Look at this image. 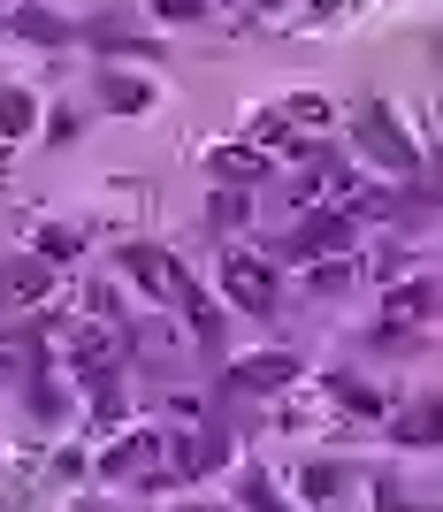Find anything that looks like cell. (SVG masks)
Returning <instances> with one entry per match:
<instances>
[{"label": "cell", "instance_id": "obj_1", "mask_svg": "<svg viewBox=\"0 0 443 512\" xmlns=\"http://www.w3.org/2000/svg\"><path fill=\"white\" fill-rule=\"evenodd\" d=\"M123 268H130V276H138V283H146L153 299H176V306H184L191 291H199V283H191L184 268H176V260L161 253V245H130V253H123Z\"/></svg>", "mask_w": 443, "mask_h": 512}, {"label": "cell", "instance_id": "obj_2", "mask_svg": "<svg viewBox=\"0 0 443 512\" xmlns=\"http://www.w3.org/2000/svg\"><path fill=\"white\" fill-rule=\"evenodd\" d=\"M222 291H230L245 314H268V306H275V268L253 260V253H230V260H222Z\"/></svg>", "mask_w": 443, "mask_h": 512}, {"label": "cell", "instance_id": "obj_3", "mask_svg": "<svg viewBox=\"0 0 443 512\" xmlns=\"http://www.w3.org/2000/svg\"><path fill=\"white\" fill-rule=\"evenodd\" d=\"M359 146L375 153V161H390V169H413V146H405V130L390 123V107H359Z\"/></svg>", "mask_w": 443, "mask_h": 512}, {"label": "cell", "instance_id": "obj_4", "mask_svg": "<svg viewBox=\"0 0 443 512\" xmlns=\"http://www.w3.org/2000/svg\"><path fill=\"white\" fill-rule=\"evenodd\" d=\"M46 291H54V268H46V260H16V268H0V314L39 306Z\"/></svg>", "mask_w": 443, "mask_h": 512}, {"label": "cell", "instance_id": "obj_5", "mask_svg": "<svg viewBox=\"0 0 443 512\" xmlns=\"http://www.w3.org/2000/svg\"><path fill=\"white\" fill-rule=\"evenodd\" d=\"M237 383H245V390H283V383H298V352H260V360H237Z\"/></svg>", "mask_w": 443, "mask_h": 512}, {"label": "cell", "instance_id": "obj_6", "mask_svg": "<svg viewBox=\"0 0 443 512\" xmlns=\"http://www.w3.org/2000/svg\"><path fill=\"white\" fill-rule=\"evenodd\" d=\"M214 176H230V184L268 176V146H214Z\"/></svg>", "mask_w": 443, "mask_h": 512}, {"label": "cell", "instance_id": "obj_7", "mask_svg": "<svg viewBox=\"0 0 443 512\" xmlns=\"http://www.w3.org/2000/svg\"><path fill=\"white\" fill-rule=\"evenodd\" d=\"M344 237H352V222H344V214H314V222L298 230V253H337Z\"/></svg>", "mask_w": 443, "mask_h": 512}, {"label": "cell", "instance_id": "obj_8", "mask_svg": "<svg viewBox=\"0 0 443 512\" xmlns=\"http://www.w3.org/2000/svg\"><path fill=\"white\" fill-rule=\"evenodd\" d=\"M436 436H443V406H413L398 421V444H436Z\"/></svg>", "mask_w": 443, "mask_h": 512}, {"label": "cell", "instance_id": "obj_9", "mask_svg": "<svg viewBox=\"0 0 443 512\" xmlns=\"http://www.w3.org/2000/svg\"><path fill=\"white\" fill-rule=\"evenodd\" d=\"M421 314H428V291H390V329H382V337H398V329H413Z\"/></svg>", "mask_w": 443, "mask_h": 512}, {"label": "cell", "instance_id": "obj_10", "mask_svg": "<svg viewBox=\"0 0 443 512\" xmlns=\"http://www.w3.org/2000/svg\"><path fill=\"white\" fill-rule=\"evenodd\" d=\"M283 123H314L321 130V123H329V100H321V92H298V100L283 107Z\"/></svg>", "mask_w": 443, "mask_h": 512}, {"label": "cell", "instance_id": "obj_11", "mask_svg": "<svg viewBox=\"0 0 443 512\" xmlns=\"http://www.w3.org/2000/svg\"><path fill=\"white\" fill-rule=\"evenodd\" d=\"M0 130H8V138L31 130V100H23V92H0Z\"/></svg>", "mask_w": 443, "mask_h": 512}, {"label": "cell", "instance_id": "obj_12", "mask_svg": "<svg viewBox=\"0 0 443 512\" xmlns=\"http://www.w3.org/2000/svg\"><path fill=\"white\" fill-rule=\"evenodd\" d=\"M153 16H169V23H199V16H207V0H153Z\"/></svg>", "mask_w": 443, "mask_h": 512}, {"label": "cell", "instance_id": "obj_13", "mask_svg": "<svg viewBox=\"0 0 443 512\" xmlns=\"http://www.w3.org/2000/svg\"><path fill=\"white\" fill-rule=\"evenodd\" d=\"M107 107H123V115H130V107H146V85H130V77H115V85H107Z\"/></svg>", "mask_w": 443, "mask_h": 512}, {"label": "cell", "instance_id": "obj_14", "mask_svg": "<svg viewBox=\"0 0 443 512\" xmlns=\"http://www.w3.org/2000/svg\"><path fill=\"white\" fill-rule=\"evenodd\" d=\"M214 222H245V199H237V192H214Z\"/></svg>", "mask_w": 443, "mask_h": 512}, {"label": "cell", "instance_id": "obj_15", "mask_svg": "<svg viewBox=\"0 0 443 512\" xmlns=\"http://www.w3.org/2000/svg\"><path fill=\"white\" fill-rule=\"evenodd\" d=\"M337 490V467H306V497H329Z\"/></svg>", "mask_w": 443, "mask_h": 512}, {"label": "cell", "instance_id": "obj_16", "mask_svg": "<svg viewBox=\"0 0 443 512\" xmlns=\"http://www.w3.org/2000/svg\"><path fill=\"white\" fill-rule=\"evenodd\" d=\"M382 512H428V505H398V497H382Z\"/></svg>", "mask_w": 443, "mask_h": 512}, {"label": "cell", "instance_id": "obj_17", "mask_svg": "<svg viewBox=\"0 0 443 512\" xmlns=\"http://www.w3.org/2000/svg\"><path fill=\"white\" fill-rule=\"evenodd\" d=\"M314 8H321V16H337V8H344V0H314Z\"/></svg>", "mask_w": 443, "mask_h": 512}, {"label": "cell", "instance_id": "obj_18", "mask_svg": "<svg viewBox=\"0 0 443 512\" xmlns=\"http://www.w3.org/2000/svg\"><path fill=\"white\" fill-rule=\"evenodd\" d=\"M184 512H199V505H184Z\"/></svg>", "mask_w": 443, "mask_h": 512}]
</instances>
